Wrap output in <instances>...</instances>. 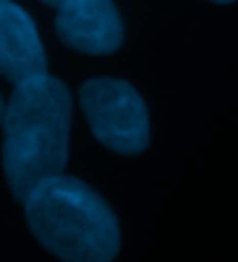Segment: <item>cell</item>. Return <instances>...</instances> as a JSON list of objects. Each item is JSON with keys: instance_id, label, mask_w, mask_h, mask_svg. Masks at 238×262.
Instances as JSON below:
<instances>
[{"instance_id": "5", "label": "cell", "mask_w": 238, "mask_h": 262, "mask_svg": "<svg viewBox=\"0 0 238 262\" xmlns=\"http://www.w3.org/2000/svg\"><path fill=\"white\" fill-rule=\"evenodd\" d=\"M47 73V56L33 19L19 5L0 0V75L19 82Z\"/></svg>"}, {"instance_id": "7", "label": "cell", "mask_w": 238, "mask_h": 262, "mask_svg": "<svg viewBox=\"0 0 238 262\" xmlns=\"http://www.w3.org/2000/svg\"><path fill=\"white\" fill-rule=\"evenodd\" d=\"M212 3H220V5H231V3H236V0H212Z\"/></svg>"}, {"instance_id": "6", "label": "cell", "mask_w": 238, "mask_h": 262, "mask_svg": "<svg viewBox=\"0 0 238 262\" xmlns=\"http://www.w3.org/2000/svg\"><path fill=\"white\" fill-rule=\"evenodd\" d=\"M42 3H44V5H49V7H59L63 0H42Z\"/></svg>"}, {"instance_id": "1", "label": "cell", "mask_w": 238, "mask_h": 262, "mask_svg": "<svg viewBox=\"0 0 238 262\" xmlns=\"http://www.w3.org/2000/svg\"><path fill=\"white\" fill-rule=\"evenodd\" d=\"M73 98L61 80L38 75L19 82L3 113V171L16 202L68 162Z\"/></svg>"}, {"instance_id": "3", "label": "cell", "mask_w": 238, "mask_h": 262, "mask_svg": "<svg viewBox=\"0 0 238 262\" xmlns=\"http://www.w3.org/2000/svg\"><path fill=\"white\" fill-rule=\"evenodd\" d=\"M82 113L93 136L119 155H140L150 145V115L140 94L124 80L96 77L80 89Z\"/></svg>"}, {"instance_id": "4", "label": "cell", "mask_w": 238, "mask_h": 262, "mask_svg": "<svg viewBox=\"0 0 238 262\" xmlns=\"http://www.w3.org/2000/svg\"><path fill=\"white\" fill-rule=\"evenodd\" d=\"M56 10V33L75 52L112 54L124 40L122 16L112 0H63Z\"/></svg>"}, {"instance_id": "8", "label": "cell", "mask_w": 238, "mask_h": 262, "mask_svg": "<svg viewBox=\"0 0 238 262\" xmlns=\"http://www.w3.org/2000/svg\"><path fill=\"white\" fill-rule=\"evenodd\" d=\"M3 113H5V105H3V98H0V124H3Z\"/></svg>"}, {"instance_id": "2", "label": "cell", "mask_w": 238, "mask_h": 262, "mask_svg": "<svg viewBox=\"0 0 238 262\" xmlns=\"http://www.w3.org/2000/svg\"><path fill=\"white\" fill-rule=\"evenodd\" d=\"M33 236L63 262H112L119 253V225L96 190L73 178L52 176L23 199Z\"/></svg>"}]
</instances>
